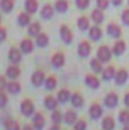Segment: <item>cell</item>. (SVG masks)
I'll return each mask as SVG.
<instances>
[{
  "mask_svg": "<svg viewBox=\"0 0 129 130\" xmlns=\"http://www.w3.org/2000/svg\"><path fill=\"white\" fill-rule=\"evenodd\" d=\"M20 112H21L23 117H32L35 113V104H33L32 100H29V98L23 100L20 103Z\"/></svg>",
  "mask_w": 129,
  "mask_h": 130,
  "instance_id": "1",
  "label": "cell"
},
{
  "mask_svg": "<svg viewBox=\"0 0 129 130\" xmlns=\"http://www.w3.org/2000/svg\"><path fill=\"white\" fill-rule=\"evenodd\" d=\"M112 55H114V52L108 47V45H100L99 48H97V58L105 64V62H109L111 61V58H112Z\"/></svg>",
  "mask_w": 129,
  "mask_h": 130,
  "instance_id": "2",
  "label": "cell"
},
{
  "mask_svg": "<svg viewBox=\"0 0 129 130\" xmlns=\"http://www.w3.org/2000/svg\"><path fill=\"white\" fill-rule=\"evenodd\" d=\"M8 58L11 61V64H20L21 62V58H23V52L20 47H11L9 48V53H8Z\"/></svg>",
  "mask_w": 129,
  "mask_h": 130,
  "instance_id": "3",
  "label": "cell"
},
{
  "mask_svg": "<svg viewBox=\"0 0 129 130\" xmlns=\"http://www.w3.org/2000/svg\"><path fill=\"white\" fill-rule=\"evenodd\" d=\"M46 77H47V76L44 74V71H43V70H36V71H33L32 77H31V82H32L33 86L40 88V86H43V85H44Z\"/></svg>",
  "mask_w": 129,
  "mask_h": 130,
  "instance_id": "4",
  "label": "cell"
},
{
  "mask_svg": "<svg viewBox=\"0 0 129 130\" xmlns=\"http://www.w3.org/2000/svg\"><path fill=\"white\" fill-rule=\"evenodd\" d=\"M32 126L35 127V130H43L46 126V118L41 112H36L32 115Z\"/></svg>",
  "mask_w": 129,
  "mask_h": 130,
  "instance_id": "5",
  "label": "cell"
},
{
  "mask_svg": "<svg viewBox=\"0 0 129 130\" xmlns=\"http://www.w3.org/2000/svg\"><path fill=\"white\" fill-rule=\"evenodd\" d=\"M129 79V71L126 68H120V70H117V73H115V77H114V82L117 83V85H125L126 82H128Z\"/></svg>",
  "mask_w": 129,
  "mask_h": 130,
  "instance_id": "6",
  "label": "cell"
},
{
  "mask_svg": "<svg viewBox=\"0 0 129 130\" xmlns=\"http://www.w3.org/2000/svg\"><path fill=\"white\" fill-rule=\"evenodd\" d=\"M35 44H36V42H33L31 38H23L21 42H20V48H21V52H23L24 55H29V53L33 52Z\"/></svg>",
  "mask_w": 129,
  "mask_h": 130,
  "instance_id": "7",
  "label": "cell"
},
{
  "mask_svg": "<svg viewBox=\"0 0 129 130\" xmlns=\"http://www.w3.org/2000/svg\"><path fill=\"white\" fill-rule=\"evenodd\" d=\"M105 106L106 107H109V109H114V107H117V104H119V95L115 94V92H108L106 95H105Z\"/></svg>",
  "mask_w": 129,
  "mask_h": 130,
  "instance_id": "8",
  "label": "cell"
},
{
  "mask_svg": "<svg viewBox=\"0 0 129 130\" xmlns=\"http://www.w3.org/2000/svg\"><path fill=\"white\" fill-rule=\"evenodd\" d=\"M78 53H79L81 58L90 56V53H91V44L88 41H81L79 45H78Z\"/></svg>",
  "mask_w": 129,
  "mask_h": 130,
  "instance_id": "9",
  "label": "cell"
},
{
  "mask_svg": "<svg viewBox=\"0 0 129 130\" xmlns=\"http://www.w3.org/2000/svg\"><path fill=\"white\" fill-rule=\"evenodd\" d=\"M59 36H61V39L64 41L65 44H70V42L73 41V33L68 29L67 24H62V26L59 27Z\"/></svg>",
  "mask_w": 129,
  "mask_h": 130,
  "instance_id": "10",
  "label": "cell"
},
{
  "mask_svg": "<svg viewBox=\"0 0 129 130\" xmlns=\"http://www.w3.org/2000/svg\"><path fill=\"white\" fill-rule=\"evenodd\" d=\"M50 62H52V65H53L55 68H61V67H64V64H65V55L62 53V52H56V53H53V56H52Z\"/></svg>",
  "mask_w": 129,
  "mask_h": 130,
  "instance_id": "11",
  "label": "cell"
},
{
  "mask_svg": "<svg viewBox=\"0 0 129 130\" xmlns=\"http://www.w3.org/2000/svg\"><path fill=\"white\" fill-rule=\"evenodd\" d=\"M20 73H21V71H20V67L17 64H12L6 68V77L11 79V80H17V79L20 77Z\"/></svg>",
  "mask_w": 129,
  "mask_h": 130,
  "instance_id": "12",
  "label": "cell"
},
{
  "mask_svg": "<svg viewBox=\"0 0 129 130\" xmlns=\"http://www.w3.org/2000/svg\"><path fill=\"white\" fill-rule=\"evenodd\" d=\"M106 33H108L111 38L119 39V38L122 36V27H120L119 24H115V23H109L108 27H106Z\"/></svg>",
  "mask_w": 129,
  "mask_h": 130,
  "instance_id": "13",
  "label": "cell"
},
{
  "mask_svg": "<svg viewBox=\"0 0 129 130\" xmlns=\"http://www.w3.org/2000/svg\"><path fill=\"white\" fill-rule=\"evenodd\" d=\"M85 83H87V86H90L91 89H97V88L100 86V80H99V77H97L96 73L87 74V76H85Z\"/></svg>",
  "mask_w": 129,
  "mask_h": 130,
  "instance_id": "14",
  "label": "cell"
},
{
  "mask_svg": "<svg viewBox=\"0 0 129 130\" xmlns=\"http://www.w3.org/2000/svg\"><path fill=\"white\" fill-rule=\"evenodd\" d=\"M88 113H90V117H91L93 120H97V118H100V117L103 115V107H102L99 103H93V104L90 106V109H88Z\"/></svg>",
  "mask_w": 129,
  "mask_h": 130,
  "instance_id": "15",
  "label": "cell"
},
{
  "mask_svg": "<svg viewBox=\"0 0 129 130\" xmlns=\"http://www.w3.org/2000/svg\"><path fill=\"white\" fill-rule=\"evenodd\" d=\"M55 12H56L55 6L47 3V5H44V6H43V9H41V17H43L44 20H50V18H53Z\"/></svg>",
  "mask_w": 129,
  "mask_h": 130,
  "instance_id": "16",
  "label": "cell"
},
{
  "mask_svg": "<svg viewBox=\"0 0 129 130\" xmlns=\"http://www.w3.org/2000/svg\"><path fill=\"white\" fill-rule=\"evenodd\" d=\"M58 104H59V100L56 97H53V95H47V97L44 98V107L49 109V110L58 109Z\"/></svg>",
  "mask_w": 129,
  "mask_h": 130,
  "instance_id": "17",
  "label": "cell"
},
{
  "mask_svg": "<svg viewBox=\"0 0 129 130\" xmlns=\"http://www.w3.org/2000/svg\"><path fill=\"white\" fill-rule=\"evenodd\" d=\"M31 15H32V14H29L28 11H26V12H20L18 17H17V23H18V26H21V27L29 26V24L32 23V21H31Z\"/></svg>",
  "mask_w": 129,
  "mask_h": 130,
  "instance_id": "18",
  "label": "cell"
},
{
  "mask_svg": "<svg viewBox=\"0 0 129 130\" xmlns=\"http://www.w3.org/2000/svg\"><path fill=\"white\" fill-rule=\"evenodd\" d=\"M125 50H126V41H123V39L119 38V41H115V44L112 47V52H114L115 56H120V55L125 53Z\"/></svg>",
  "mask_w": 129,
  "mask_h": 130,
  "instance_id": "19",
  "label": "cell"
},
{
  "mask_svg": "<svg viewBox=\"0 0 129 130\" xmlns=\"http://www.w3.org/2000/svg\"><path fill=\"white\" fill-rule=\"evenodd\" d=\"M76 121H78V113L73 109H68L64 113V123H67L68 126H74Z\"/></svg>",
  "mask_w": 129,
  "mask_h": 130,
  "instance_id": "20",
  "label": "cell"
},
{
  "mask_svg": "<svg viewBox=\"0 0 129 130\" xmlns=\"http://www.w3.org/2000/svg\"><path fill=\"white\" fill-rule=\"evenodd\" d=\"M70 103H71L73 107H76V109L82 107V106H84V97H82V94H81V92H73V94H71V98H70Z\"/></svg>",
  "mask_w": 129,
  "mask_h": 130,
  "instance_id": "21",
  "label": "cell"
},
{
  "mask_svg": "<svg viewBox=\"0 0 129 130\" xmlns=\"http://www.w3.org/2000/svg\"><path fill=\"white\" fill-rule=\"evenodd\" d=\"M115 73H117V70H115L112 65H108V67L103 68V71H102V79H103V80H111V79L115 77Z\"/></svg>",
  "mask_w": 129,
  "mask_h": 130,
  "instance_id": "22",
  "label": "cell"
},
{
  "mask_svg": "<svg viewBox=\"0 0 129 130\" xmlns=\"http://www.w3.org/2000/svg\"><path fill=\"white\" fill-rule=\"evenodd\" d=\"M6 91H8V94L15 95V94H18V92L21 91V85H20L17 80H11V82L8 83V86H6Z\"/></svg>",
  "mask_w": 129,
  "mask_h": 130,
  "instance_id": "23",
  "label": "cell"
},
{
  "mask_svg": "<svg viewBox=\"0 0 129 130\" xmlns=\"http://www.w3.org/2000/svg\"><path fill=\"white\" fill-rule=\"evenodd\" d=\"M56 85H58V80H56V76H53V74H50V76H47V77H46V82H44V86H46V89H47V91H53V89L56 88Z\"/></svg>",
  "mask_w": 129,
  "mask_h": 130,
  "instance_id": "24",
  "label": "cell"
},
{
  "mask_svg": "<svg viewBox=\"0 0 129 130\" xmlns=\"http://www.w3.org/2000/svg\"><path fill=\"white\" fill-rule=\"evenodd\" d=\"M114 127H115V120L111 115H108L102 120V129L103 130H114Z\"/></svg>",
  "mask_w": 129,
  "mask_h": 130,
  "instance_id": "25",
  "label": "cell"
},
{
  "mask_svg": "<svg viewBox=\"0 0 129 130\" xmlns=\"http://www.w3.org/2000/svg\"><path fill=\"white\" fill-rule=\"evenodd\" d=\"M91 20H93L96 24H100V23H103V20H105L103 11H102V9H99V8H96V9L91 12Z\"/></svg>",
  "mask_w": 129,
  "mask_h": 130,
  "instance_id": "26",
  "label": "cell"
},
{
  "mask_svg": "<svg viewBox=\"0 0 129 130\" xmlns=\"http://www.w3.org/2000/svg\"><path fill=\"white\" fill-rule=\"evenodd\" d=\"M78 27L81 29V30H90V18L88 17H85V15H81L79 18H78Z\"/></svg>",
  "mask_w": 129,
  "mask_h": 130,
  "instance_id": "27",
  "label": "cell"
},
{
  "mask_svg": "<svg viewBox=\"0 0 129 130\" xmlns=\"http://www.w3.org/2000/svg\"><path fill=\"white\" fill-rule=\"evenodd\" d=\"M102 35H103V32H102V29H100L99 24L90 27V38H91L93 41H99V39L102 38Z\"/></svg>",
  "mask_w": 129,
  "mask_h": 130,
  "instance_id": "28",
  "label": "cell"
},
{
  "mask_svg": "<svg viewBox=\"0 0 129 130\" xmlns=\"http://www.w3.org/2000/svg\"><path fill=\"white\" fill-rule=\"evenodd\" d=\"M35 42H36L38 47H46V45L49 44V35L44 33V32H41L40 35L35 36Z\"/></svg>",
  "mask_w": 129,
  "mask_h": 130,
  "instance_id": "29",
  "label": "cell"
},
{
  "mask_svg": "<svg viewBox=\"0 0 129 130\" xmlns=\"http://www.w3.org/2000/svg\"><path fill=\"white\" fill-rule=\"evenodd\" d=\"M53 6H55L56 12L64 14V12H67V11H68V0H56Z\"/></svg>",
  "mask_w": 129,
  "mask_h": 130,
  "instance_id": "30",
  "label": "cell"
},
{
  "mask_svg": "<svg viewBox=\"0 0 129 130\" xmlns=\"http://www.w3.org/2000/svg\"><path fill=\"white\" fill-rule=\"evenodd\" d=\"M103 62L99 59V58H94V59H91V62H90V67H91V70H93V73H96V74H99V73H102L103 71Z\"/></svg>",
  "mask_w": 129,
  "mask_h": 130,
  "instance_id": "31",
  "label": "cell"
},
{
  "mask_svg": "<svg viewBox=\"0 0 129 130\" xmlns=\"http://www.w3.org/2000/svg\"><path fill=\"white\" fill-rule=\"evenodd\" d=\"M56 98L59 100V103H61V104H64V103H68V101H70L71 94H70L67 89H59V91H58V94H56Z\"/></svg>",
  "mask_w": 129,
  "mask_h": 130,
  "instance_id": "32",
  "label": "cell"
},
{
  "mask_svg": "<svg viewBox=\"0 0 129 130\" xmlns=\"http://www.w3.org/2000/svg\"><path fill=\"white\" fill-rule=\"evenodd\" d=\"M24 8H26V11H28L29 14L33 15V14L38 11V0H26Z\"/></svg>",
  "mask_w": 129,
  "mask_h": 130,
  "instance_id": "33",
  "label": "cell"
},
{
  "mask_svg": "<svg viewBox=\"0 0 129 130\" xmlns=\"http://www.w3.org/2000/svg\"><path fill=\"white\" fill-rule=\"evenodd\" d=\"M28 27H29V29H28V32H29L31 36H36V35H40V33H41V24H40L38 21L31 23Z\"/></svg>",
  "mask_w": 129,
  "mask_h": 130,
  "instance_id": "34",
  "label": "cell"
},
{
  "mask_svg": "<svg viewBox=\"0 0 129 130\" xmlns=\"http://www.w3.org/2000/svg\"><path fill=\"white\" fill-rule=\"evenodd\" d=\"M14 0H0V8H2V11L3 12H11L12 9H14Z\"/></svg>",
  "mask_w": 129,
  "mask_h": 130,
  "instance_id": "35",
  "label": "cell"
},
{
  "mask_svg": "<svg viewBox=\"0 0 129 130\" xmlns=\"http://www.w3.org/2000/svg\"><path fill=\"white\" fill-rule=\"evenodd\" d=\"M119 121H120L123 126H128L129 124V107L119 112Z\"/></svg>",
  "mask_w": 129,
  "mask_h": 130,
  "instance_id": "36",
  "label": "cell"
},
{
  "mask_svg": "<svg viewBox=\"0 0 129 130\" xmlns=\"http://www.w3.org/2000/svg\"><path fill=\"white\" fill-rule=\"evenodd\" d=\"M3 124H5V130H21L20 129V126H18V123L17 121H14V120H5L3 121Z\"/></svg>",
  "mask_w": 129,
  "mask_h": 130,
  "instance_id": "37",
  "label": "cell"
},
{
  "mask_svg": "<svg viewBox=\"0 0 129 130\" xmlns=\"http://www.w3.org/2000/svg\"><path fill=\"white\" fill-rule=\"evenodd\" d=\"M62 121H64V115H62L58 109L52 110V123H53V124H61Z\"/></svg>",
  "mask_w": 129,
  "mask_h": 130,
  "instance_id": "38",
  "label": "cell"
},
{
  "mask_svg": "<svg viewBox=\"0 0 129 130\" xmlns=\"http://www.w3.org/2000/svg\"><path fill=\"white\" fill-rule=\"evenodd\" d=\"M73 127H74V130H87V121L85 120H78Z\"/></svg>",
  "mask_w": 129,
  "mask_h": 130,
  "instance_id": "39",
  "label": "cell"
},
{
  "mask_svg": "<svg viewBox=\"0 0 129 130\" xmlns=\"http://www.w3.org/2000/svg\"><path fill=\"white\" fill-rule=\"evenodd\" d=\"M109 2L111 0H96V5L99 9H102V11H105L108 6H109Z\"/></svg>",
  "mask_w": 129,
  "mask_h": 130,
  "instance_id": "40",
  "label": "cell"
},
{
  "mask_svg": "<svg viewBox=\"0 0 129 130\" xmlns=\"http://www.w3.org/2000/svg\"><path fill=\"white\" fill-rule=\"evenodd\" d=\"M6 92H8V91H5V89L0 91V106H2V107H5L6 103H8V95H6Z\"/></svg>",
  "mask_w": 129,
  "mask_h": 130,
  "instance_id": "41",
  "label": "cell"
},
{
  "mask_svg": "<svg viewBox=\"0 0 129 130\" xmlns=\"http://www.w3.org/2000/svg\"><path fill=\"white\" fill-rule=\"evenodd\" d=\"M90 2H91V0H76V6H78L79 9H87V8L90 6Z\"/></svg>",
  "mask_w": 129,
  "mask_h": 130,
  "instance_id": "42",
  "label": "cell"
},
{
  "mask_svg": "<svg viewBox=\"0 0 129 130\" xmlns=\"http://www.w3.org/2000/svg\"><path fill=\"white\" fill-rule=\"evenodd\" d=\"M122 21H123V24L129 26V8L122 12Z\"/></svg>",
  "mask_w": 129,
  "mask_h": 130,
  "instance_id": "43",
  "label": "cell"
},
{
  "mask_svg": "<svg viewBox=\"0 0 129 130\" xmlns=\"http://www.w3.org/2000/svg\"><path fill=\"white\" fill-rule=\"evenodd\" d=\"M6 76H2L0 77V89H5L6 91V86H8V82H6Z\"/></svg>",
  "mask_w": 129,
  "mask_h": 130,
  "instance_id": "44",
  "label": "cell"
},
{
  "mask_svg": "<svg viewBox=\"0 0 129 130\" xmlns=\"http://www.w3.org/2000/svg\"><path fill=\"white\" fill-rule=\"evenodd\" d=\"M123 103L126 104V107H129V91L125 94V98H123Z\"/></svg>",
  "mask_w": 129,
  "mask_h": 130,
  "instance_id": "45",
  "label": "cell"
},
{
  "mask_svg": "<svg viewBox=\"0 0 129 130\" xmlns=\"http://www.w3.org/2000/svg\"><path fill=\"white\" fill-rule=\"evenodd\" d=\"M21 130H35V127H33L32 124H24V126L21 127Z\"/></svg>",
  "mask_w": 129,
  "mask_h": 130,
  "instance_id": "46",
  "label": "cell"
},
{
  "mask_svg": "<svg viewBox=\"0 0 129 130\" xmlns=\"http://www.w3.org/2000/svg\"><path fill=\"white\" fill-rule=\"evenodd\" d=\"M5 39H6V27L2 26V41H5Z\"/></svg>",
  "mask_w": 129,
  "mask_h": 130,
  "instance_id": "47",
  "label": "cell"
},
{
  "mask_svg": "<svg viewBox=\"0 0 129 130\" xmlns=\"http://www.w3.org/2000/svg\"><path fill=\"white\" fill-rule=\"evenodd\" d=\"M111 3H112L114 6H119V5H122V3H123V0H111Z\"/></svg>",
  "mask_w": 129,
  "mask_h": 130,
  "instance_id": "48",
  "label": "cell"
},
{
  "mask_svg": "<svg viewBox=\"0 0 129 130\" xmlns=\"http://www.w3.org/2000/svg\"><path fill=\"white\" fill-rule=\"evenodd\" d=\"M49 130H61V127H59V124H53Z\"/></svg>",
  "mask_w": 129,
  "mask_h": 130,
  "instance_id": "49",
  "label": "cell"
},
{
  "mask_svg": "<svg viewBox=\"0 0 129 130\" xmlns=\"http://www.w3.org/2000/svg\"><path fill=\"white\" fill-rule=\"evenodd\" d=\"M123 130H129V124H128V126H125V127H123Z\"/></svg>",
  "mask_w": 129,
  "mask_h": 130,
  "instance_id": "50",
  "label": "cell"
},
{
  "mask_svg": "<svg viewBox=\"0 0 129 130\" xmlns=\"http://www.w3.org/2000/svg\"><path fill=\"white\" fill-rule=\"evenodd\" d=\"M128 5H129V0H128Z\"/></svg>",
  "mask_w": 129,
  "mask_h": 130,
  "instance_id": "51",
  "label": "cell"
}]
</instances>
